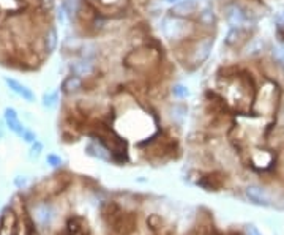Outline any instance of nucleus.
Here are the masks:
<instances>
[{"label":"nucleus","instance_id":"aec40b11","mask_svg":"<svg viewBox=\"0 0 284 235\" xmlns=\"http://www.w3.org/2000/svg\"><path fill=\"white\" fill-rule=\"evenodd\" d=\"M171 93L174 95V98L177 99H186L189 95H191V90H189V87L185 85V84H174L171 87Z\"/></svg>","mask_w":284,"mask_h":235},{"label":"nucleus","instance_id":"1a4fd4ad","mask_svg":"<svg viewBox=\"0 0 284 235\" xmlns=\"http://www.w3.org/2000/svg\"><path fill=\"white\" fill-rule=\"evenodd\" d=\"M3 80H5V84L8 85V89L11 92H15L16 95H19L22 99H25L27 103H33V101H35V93H33L32 89H29V87H27L25 84L19 82V80L13 79V78H8V76H6Z\"/></svg>","mask_w":284,"mask_h":235},{"label":"nucleus","instance_id":"4468645a","mask_svg":"<svg viewBox=\"0 0 284 235\" xmlns=\"http://www.w3.org/2000/svg\"><path fill=\"white\" fill-rule=\"evenodd\" d=\"M246 196L249 197L251 202L258 204V205H270V196L261 186H248Z\"/></svg>","mask_w":284,"mask_h":235},{"label":"nucleus","instance_id":"7c9ffc66","mask_svg":"<svg viewBox=\"0 0 284 235\" xmlns=\"http://www.w3.org/2000/svg\"><path fill=\"white\" fill-rule=\"evenodd\" d=\"M163 2L172 6V5H175V3H177V2H180V0H163Z\"/></svg>","mask_w":284,"mask_h":235},{"label":"nucleus","instance_id":"20e7f679","mask_svg":"<svg viewBox=\"0 0 284 235\" xmlns=\"http://www.w3.org/2000/svg\"><path fill=\"white\" fill-rule=\"evenodd\" d=\"M249 37H251V32L246 27H231L226 33L224 46L231 49H242L243 46L248 44Z\"/></svg>","mask_w":284,"mask_h":235},{"label":"nucleus","instance_id":"f03ea898","mask_svg":"<svg viewBox=\"0 0 284 235\" xmlns=\"http://www.w3.org/2000/svg\"><path fill=\"white\" fill-rule=\"evenodd\" d=\"M161 35L164 39L171 41L174 44H182L186 39L193 38L196 33H198L199 27L193 22L191 19L188 18H180L175 16L172 13H167V15L161 19Z\"/></svg>","mask_w":284,"mask_h":235},{"label":"nucleus","instance_id":"39448f33","mask_svg":"<svg viewBox=\"0 0 284 235\" xmlns=\"http://www.w3.org/2000/svg\"><path fill=\"white\" fill-rule=\"evenodd\" d=\"M194 22L202 30H205L207 33H212V30H216V27H218V15H216L210 5H205L194 16Z\"/></svg>","mask_w":284,"mask_h":235},{"label":"nucleus","instance_id":"f3484780","mask_svg":"<svg viewBox=\"0 0 284 235\" xmlns=\"http://www.w3.org/2000/svg\"><path fill=\"white\" fill-rule=\"evenodd\" d=\"M264 48H265V44H264V39L261 38H254V39H249L248 44H246V56H259V54L264 52Z\"/></svg>","mask_w":284,"mask_h":235},{"label":"nucleus","instance_id":"4be33fe9","mask_svg":"<svg viewBox=\"0 0 284 235\" xmlns=\"http://www.w3.org/2000/svg\"><path fill=\"white\" fill-rule=\"evenodd\" d=\"M186 106L185 104H174L172 106V109H171V112H172V118L175 120L177 123H182L183 122V118H185V114H186Z\"/></svg>","mask_w":284,"mask_h":235},{"label":"nucleus","instance_id":"2eb2a0df","mask_svg":"<svg viewBox=\"0 0 284 235\" xmlns=\"http://www.w3.org/2000/svg\"><path fill=\"white\" fill-rule=\"evenodd\" d=\"M57 43H59L57 30H56V27L51 25L49 29L46 30V33H44V49H46V52L51 54V52L56 51Z\"/></svg>","mask_w":284,"mask_h":235},{"label":"nucleus","instance_id":"c85d7f7f","mask_svg":"<svg viewBox=\"0 0 284 235\" xmlns=\"http://www.w3.org/2000/svg\"><path fill=\"white\" fill-rule=\"evenodd\" d=\"M246 235H261V234H259V231L256 229L254 226H248L246 227Z\"/></svg>","mask_w":284,"mask_h":235},{"label":"nucleus","instance_id":"9d476101","mask_svg":"<svg viewBox=\"0 0 284 235\" xmlns=\"http://www.w3.org/2000/svg\"><path fill=\"white\" fill-rule=\"evenodd\" d=\"M95 70H97V66H95V62H90V60H85V59H79L76 62H73L70 65V71L71 75H76L79 78H90Z\"/></svg>","mask_w":284,"mask_h":235},{"label":"nucleus","instance_id":"393cba45","mask_svg":"<svg viewBox=\"0 0 284 235\" xmlns=\"http://www.w3.org/2000/svg\"><path fill=\"white\" fill-rule=\"evenodd\" d=\"M46 161H47V164H51L52 167H57V166L62 164V158L57 157V155H54V153H49L47 158H46Z\"/></svg>","mask_w":284,"mask_h":235},{"label":"nucleus","instance_id":"9b49d317","mask_svg":"<svg viewBox=\"0 0 284 235\" xmlns=\"http://www.w3.org/2000/svg\"><path fill=\"white\" fill-rule=\"evenodd\" d=\"M3 117H5L6 126H8V128L15 134H18V136H22V134L25 133L24 125H22L21 120H19L18 112L13 109V107H6L5 112H3Z\"/></svg>","mask_w":284,"mask_h":235},{"label":"nucleus","instance_id":"423d86ee","mask_svg":"<svg viewBox=\"0 0 284 235\" xmlns=\"http://www.w3.org/2000/svg\"><path fill=\"white\" fill-rule=\"evenodd\" d=\"M199 5H201V0H180V2L171 6V13L175 16L191 19L201 10Z\"/></svg>","mask_w":284,"mask_h":235},{"label":"nucleus","instance_id":"6ab92c4d","mask_svg":"<svg viewBox=\"0 0 284 235\" xmlns=\"http://www.w3.org/2000/svg\"><path fill=\"white\" fill-rule=\"evenodd\" d=\"M24 8V2L21 0H0V10L6 13H18Z\"/></svg>","mask_w":284,"mask_h":235},{"label":"nucleus","instance_id":"7ed1b4c3","mask_svg":"<svg viewBox=\"0 0 284 235\" xmlns=\"http://www.w3.org/2000/svg\"><path fill=\"white\" fill-rule=\"evenodd\" d=\"M223 11H224L226 22L231 27H246V29H249L256 22L254 13L242 3L227 2L223 6Z\"/></svg>","mask_w":284,"mask_h":235},{"label":"nucleus","instance_id":"b1692460","mask_svg":"<svg viewBox=\"0 0 284 235\" xmlns=\"http://www.w3.org/2000/svg\"><path fill=\"white\" fill-rule=\"evenodd\" d=\"M272 56H273V60L276 63L284 66V48H273Z\"/></svg>","mask_w":284,"mask_h":235},{"label":"nucleus","instance_id":"c756f323","mask_svg":"<svg viewBox=\"0 0 284 235\" xmlns=\"http://www.w3.org/2000/svg\"><path fill=\"white\" fill-rule=\"evenodd\" d=\"M41 2L47 6V8H52V5H54V2L52 0H41Z\"/></svg>","mask_w":284,"mask_h":235},{"label":"nucleus","instance_id":"0eeeda50","mask_svg":"<svg viewBox=\"0 0 284 235\" xmlns=\"http://www.w3.org/2000/svg\"><path fill=\"white\" fill-rule=\"evenodd\" d=\"M112 226L119 234L122 235H128L134 231L136 227V221H134V216L130 213H122L117 210V213H112Z\"/></svg>","mask_w":284,"mask_h":235},{"label":"nucleus","instance_id":"f257e3e1","mask_svg":"<svg viewBox=\"0 0 284 235\" xmlns=\"http://www.w3.org/2000/svg\"><path fill=\"white\" fill-rule=\"evenodd\" d=\"M180 46L185 48V66H189L191 70L199 68L204 65L215 46V33H204V35H194L193 38L186 39Z\"/></svg>","mask_w":284,"mask_h":235},{"label":"nucleus","instance_id":"5701e85b","mask_svg":"<svg viewBox=\"0 0 284 235\" xmlns=\"http://www.w3.org/2000/svg\"><path fill=\"white\" fill-rule=\"evenodd\" d=\"M68 15L70 13H66V10H65V6L62 5V6H59L57 8V21H59V24L60 25H66V22H68Z\"/></svg>","mask_w":284,"mask_h":235},{"label":"nucleus","instance_id":"cd10ccee","mask_svg":"<svg viewBox=\"0 0 284 235\" xmlns=\"http://www.w3.org/2000/svg\"><path fill=\"white\" fill-rule=\"evenodd\" d=\"M22 137H24L25 142H37L35 133H32V131H27V130H25V133L22 134Z\"/></svg>","mask_w":284,"mask_h":235},{"label":"nucleus","instance_id":"2f4dec72","mask_svg":"<svg viewBox=\"0 0 284 235\" xmlns=\"http://www.w3.org/2000/svg\"><path fill=\"white\" fill-rule=\"evenodd\" d=\"M3 136V130H2V123H0V137Z\"/></svg>","mask_w":284,"mask_h":235},{"label":"nucleus","instance_id":"bb28decb","mask_svg":"<svg viewBox=\"0 0 284 235\" xmlns=\"http://www.w3.org/2000/svg\"><path fill=\"white\" fill-rule=\"evenodd\" d=\"M41 150H43V145L41 144H40V142H35V144H33V147H32V153H30V157L33 158V157H38L40 155V153H41Z\"/></svg>","mask_w":284,"mask_h":235},{"label":"nucleus","instance_id":"a878e982","mask_svg":"<svg viewBox=\"0 0 284 235\" xmlns=\"http://www.w3.org/2000/svg\"><path fill=\"white\" fill-rule=\"evenodd\" d=\"M275 22H276V25H278V30L280 32H284V10L280 11L278 15H276Z\"/></svg>","mask_w":284,"mask_h":235},{"label":"nucleus","instance_id":"dca6fc26","mask_svg":"<svg viewBox=\"0 0 284 235\" xmlns=\"http://www.w3.org/2000/svg\"><path fill=\"white\" fill-rule=\"evenodd\" d=\"M198 185H201L202 188H205V190H218L223 185V178L218 176V174H208L204 178H201Z\"/></svg>","mask_w":284,"mask_h":235},{"label":"nucleus","instance_id":"6e6552de","mask_svg":"<svg viewBox=\"0 0 284 235\" xmlns=\"http://www.w3.org/2000/svg\"><path fill=\"white\" fill-rule=\"evenodd\" d=\"M33 219L37 221L38 226L46 227L52 223L54 219V209L51 204L47 202H41V204H37L35 209H33Z\"/></svg>","mask_w":284,"mask_h":235},{"label":"nucleus","instance_id":"a211bd4d","mask_svg":"<svg viewBox=\"0 0 284 235\" xmlns=\"http://www.w3.org/2000/svg\"><path fill=\"white\" fill-rule=\"evenodd\" d=\"M81 59L90 60V62H97L98 57V48L93 43H85L82 48H81Z\"/></svg>","mask_w":284,"mask_h":235},{"label":"nucleus","instance_id":"f8f14e48","mask_svg":"<svg viewBox=\"0 0 284 235\" xmlns=\"http://www.w3.org/2000/svg\"><path fill=\"white\" fill-rule=\"evenodd\" d=\"M84 89V79L79 78L76 75H70L63 79L62 85H60V90H62L65 95H74Z\"/></svg>","mask_w":284,"mask_h":235},{"label":"nucleus","instance_id":"ddd939ff","mask_svg":"<svg viewBox=\"0 0 284 235\" xmlns=\"http://www.w3.org/2000/svg\"><path fill=\"white\" fill-rule=\"evenodd\" d=\"M85 152H87V155H90L93 158H98L101 161H114L111 150L107 149L103 142H100V140L98 142H90L89 145H87Z\"/></svg>","mask_w":284,"mask_h":235},{"label":"nucleus","instance_id":"412c9836","mask_svg":"<svg viewBox=\"0 0 284 235\" xmlns=\"http://www.w3.org/2000/svg\"><path fill=\"white\" fill-rule=\"evenodd\" d=\"M59 103V90H52V92H46L43 95V106L51 109Z\"/></svg>","mask_w":284,"mask_h":235}]
</instances>
